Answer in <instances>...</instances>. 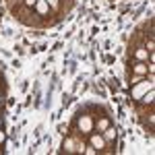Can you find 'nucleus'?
Returning <instances> with one entry per match:
<instances>
[{"label":"nucleus","instance_id":"1","mask_svg":"<svg viewBox=\"0 0 155 155\" xmlns=\"http://www.w3.org/2000/svg\"><path fill=\"white\" fill-rule=\"evenodd\" d=\"M91 145L95 147V149H104L106 143H104V139L99 137V134H91Z\"/></svg>","mask_w":155,"mask_h":155},{"label":"nucleus","instance_id":"2","mask_svg":"<svg viewBox=\"0 0 155 155\" xmlns=\"http://www.w3.org/2000/svg\"><path fill=\"white\" fill-rule=\"evenodd\" d=\"M97 128H99V130H106L107 126H110V120L107 118H101V120H97V124H95Z\"/></svg>","mask_w":155,"mask_h":155},{"label":"nucleus","instance_id":"3","mask_svg":"<svg viewBox=\"0 0 155 155\" xmlns=\"http://www.w3.org/2000/svg\"><path fill=\"white\" fill-rule=\"evenodd\" d=\"M134 72H137V74H145V72H147V64H143V62L134 64Z\"/></svg>","mask_w":155,"mask_h":155},{"label":"nucleus","instance_id":"4","mask_svg":"<svg viewBox=\"0 0 155 155\" xmlns=\"http://www.w3.org/2000/svg\"><path fill=\"white\" fill-rule=\"evenodd\" d=\"M134 56H137L139 60H145L147 56H149V52H147L145 48H141V50H137V52H134Z\"/></svg>","mask_w":155,"mask_h":155},{"label":"nucleus","instance_id":"5","mask_svg":"<svg viewBox=\"0 0 155 155\" xmlns=\"http://www.w3.org/2000/svg\"><path fill=\"white\" fill-rule=\"evenodd\" d=\"M79 126H81V128H85V130H89V128H91V120H89V118L81 120V122H79Z\"/></svg>","mask_w":155,"mask_h":155},{"label":"nucleus","instance_id":"6","mask_svg":"<svg viewBox=\"0 0 155 155\" xmlns=\"http://www.w3.org/2000/svg\"><path fill=\"white\" fill-rule=\"evenodd\" d=\"M114 134H116V132L112 130V128H106V139H114Z\"/></svg>","mask_w":155,"mask_h":155},{"label":"nucleus","instance_id":"7","mask_svg":"<svg viewBox=\"0 0 155 155\" xmlns=\"http://www.w3.org/2000/svg\"><path fill=\"white\" fill-rule=\"evenodd\" d=\"M33 4H35V0H25V6H29V8H31Z\"/></svg>","mask_w":155,"mask_h":155},{"label":"nucleus","instance_id":"8","mask_svg":"<svg viewBox=\"0 0 155 155\" xmlns=\"http://www.w3.org/2000/svg\"><path fill=\"white\" fill-rule=\"evenodd\" d=\"M151 97H153V93H149V95L145 97V104H151V101H153V99H151Z\"/></svg>","mask_w":155,"mask_h":155},{"label":"nucleus","instance_id":"9","mask_svg":"<svg viewBox=\"0 0 155 155\" xmlns=\"http://www.w3.org/2000/svg\"><path fill=\"white\" fill-rule=\"evenodd\" d=\"M2 141H4V134H2V132H0V143H2Z\"/></svg>","mask_w":155,"mask_h":155},{"label":"nucleus","instance_id":"10","mask_svg":"<svg viewBox=\"0 0 155 155\" xmlns=\"http://www.w3.org/2000/svg\"><path fill=\"white\" fill-rule=\"evenodd\" d=\"M0 101H2V99H0Z\"/></svg>","mask_w":155,"mask_h":155}]
</instances>
